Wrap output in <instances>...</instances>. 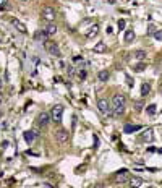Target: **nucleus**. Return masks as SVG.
Segmentation results:
<instances>
[{"instance_id":"f257e3e1","label":"nucleus","mask_w":162,"mask_h":188,"mask_svg":"<svg viewBox=\"0 0 162 188\" xmlns=\"http://www.w3.org/2000/svg\"><path fill=\"white\" fill-rule=\"evenodd\" d=\"M125 102H126V98L123 94H115L112 98L110 104H112V115L114 117H120L125 112Z\"/></svg>"},{"instance_id":"f03ea898","label":"nucleus","mask_w":162,"mask_h":188,"mask_svg":"<svg viewBox=\"0 0 162 188\" xmlns=\"http://www.w3.org/2000/svg\"><path fill=\"white\" fill-rule=\"evenodd\" d=\"M97 107H99V110L104 113V115H107V117L112 115V104H110V101L99 99V101H97Z\"/></svg>"},{"instance_id":"7ed1b4c3","label":"nucleus","mask_w":162,"mask_h":188,"mask_svg":"<svg viewBox=\"0 0 162 188\" xmlns=\"http://www.w3.org/2000/svg\"><path fill=\"white\" fill-rule=\"evenodd\" d=\"M40 15H42V18L45 21H49V23H52V21L57 18V11L52 8V7H44L42 11H40Z\"/></svg>"},{"instance_id":"20e7f679","label":"nucleus","mask_w":162,"mask_h":188,"mask_svg":"<svg viewBox=\"0 0 162 188\" xmlns=\"http://www.w3.org/2000/svg\"><path fill=\"white\" fill-rule=\"evenodd\" d=\"M62 113H63V106L57 104V106H54V109H52V112H50V118L54 122L60 123L62 122Z\"/></svg>"},{"instance_id":"39448f33","label":"nucleus","mask_w":162,"mask_h":188,"mask_svg":"<svg viewBox=\"0 0 162 188\" xmlns=\"http://www.w3.org/2000/svg\"><path fill=\"white\" fill-rule=\"evenodd\" d=\"M44 47H45V50H47L50 55H55V57L60 55V49H59V45H57L54 41H45Z\"/></svg>"},{"instance_id":"423d86ee","label":"nucleus","mask_w":162,"mask_h":188,"mask_svg":"<svg viewBox=\"0 0 162 188\" xmlns=\"http://www.w3.org/2000/svg\"><path fill=\"white\" fill-rule=\"evenodd\" d=\"M68 130H57V133H55V140L59 141V143H67L68 141Z\"/></svg>"},{"instance_id":"0eeeda50","label":"nucleus","mask_w":162,"mask_h":188,"mask_svg":"<svg viewBox=\"0 0 162 188\" xmlns=\"http://www.w3.org/2000/svg\"><path fill=\"white\" fill-rule=\"evenodd\" d=\"M117 178L120 183H126V182H130V174H128V170L126 169H122L117 172Z\"/></svg>"},{"instance_id":"6e6552de","label":"nucleus","mask_w":162,"mask_h":188,"mask_svg":"<svg viewBox=\"0 0 162 188\" xmlns=\"http://www.w3.org/2000/svg\"><path fill=\"white\" fill-rule=\"evenodd\" d=\"M141 128H143L141 125H130V123H126L123 127V132L126 135H131V133H135V132H138V130H141Z\"/></svg>"},{"instance_id":"1a4fd4ad","label":"nucleus","mask_w":162,"mask_h":188,"mask_svg":"<svg viewBox=\"0 0 162 188\" xmlns=\"http://www.w3.org/2000/svg\"><path fill=\"white\" fill-rule=\"evenodd\" d=\"M34 39H36V41H39V42H45L49 39V34L45 33V31H36L34 33Z\"/></svg>"},{"instance_id":"9d476101","label":"nucleus","mask_w":162,"mask_h":188,"mask_svg":"<svg viewBox=\"0 0 162 188\" xmlns=\"http://www.w3.org/2000/svg\"><path fill=\"white\" fill-rule=\"evenodd\" d=\"M49 120H50V115H49L47 112L39 113V117H37V123H39V125H42V127H45V125L49 123Z\"/></svg>"},{"instance_id":"9b49d317","label":"nucleus","mask_w":162,"mask_h":188,"mask_svg":"<svg viewBox=\"0 0 162 188\" xmlns=\"http://www.w3.org/2000/svg\"><path fill=\"white\" fill-rule=\"evenodd\" d=\"M10 23H11V25H13V26H15V28H16V29H18L20 33H26V31H28V29H26V26L23 25L21 21H18V20L11 18V20H10Z\"/></svg>"},{"instance_id":"f8f14e48","label":"nucleus","mask_w":162,"mask_h":188,"mask_svg":"<svg viewBox=\"0 0 162 188\" xmlns=\"http://www.w3.org/2000/svg\"><path fill=\"white\" fill-rule=\"evenodd\" d=\"M141 140H144L146 143H151V141L154 140V138H152V130H151V128H146V132L141 133Z\"/></svg>"},{"instance_id":"ddd939ff","label":"nucleus","mask_w":162,"mask_h":188,"mask_svg":"<svg viewBox=\"0 0 162 188\" xmlns=\"http://www.w3.org/2000/svg\"><path fill=\"white\" fill-rule=\"evenodd\" d=\"M97 78H99V81H102V83H106L109 78H110V73H109L107 70H101L99 73H97Z\"/></svg>"},{"instance_id":"4468645a","label":"nucleus","mask_w":162,"mask_h":188,"mask_svg":"<svg viewBox=\"0 0 162 188\" xmlns=\"http://www.w3.org/2000/svg\"><path fill=\"white\" fill-rule=\"evenodd\" d=\"M106 50H107L106 44H104V42L101 41V42H97V44L94 45V49H92V52H99V54H102V52H106Z\"/></svg>"},{"instance_id":"2eb2a0df","label":"nucleus","mask_w":162,"mask_h":188,"mask_svg":"<svg viewBox=\"0 0 162 188\" xmlns=\"http://www.w3.org/2000/svg\"><path fill=\"white\" fill-rule=\"evenodd\" d=\"M149 93H151V84H149V83H143V86H141V96H143V98H146Z\"/></svg>"},{"instance_id":"dca6fc26","label":"nucleus","mask_w":162,"mask_h":188,"mask_svg":"<svg viewBox=\"0 0 162 188\" xmlns=\"http://www.w3.org/2000/svg\"><path fill=\"white\" fill-rule=\"evenodd\" d=\"M45 33H47L49 36H54V34L57 33V26L54 25V23H49L47 28H45Z\"/></svg>"},{"instance_id":"f3484780","label":"nucleus","mask_w":162,"mask_h":188,"mask_svg":"<svg viewBox=\"0 0 162 188\" xmlns=\"http://www.w3.org/2000/svg\"><path fill=\"white\" fill-rule=\"evenodd\" d=\"M23 138L26 140V143H33V140H34V132H31V130H29V132H25V133H23Z\"/></svg>"},{"instance_id":"a211bd4d","label":"nucleus","mask_w":162,"mask_h":188,"mask_svg":"<svg viewBox=\"0 0 162 188\" xmlns=\"http://www.w3.org/2000/svg\"><path fill=\"white\" fill-rule=\"evenodd\" d=\"M97 33H99V26H97V25H94V26L91 28V31H88V33H86V36H88V37H94Z\"/></svg>"},{"instance_id":"6ab92c4d","label":"nucleus","mask_w":162,"mask_h":188,"mask_svg":"<svg viewBox=\"0 0 162 188\" xmlns=\"http://www.w3.org/2000/svg\"><path fill=\"white\" fill-rule=\"evenodd\" d=\"M133 39H135V33H133V29H128L125 33V42H131Z\"/></svg>"},{"instance_id":"aec40b11","label":"nucleus","mask_w":162,"mask_h":188,"mask_svg":"<svg viewBox=\"0 0 162 188\" xmlns=\"http://www.w3.org/2000/svg\"><path fill=\"white\" fill-rule=\"evenodd\" d=\"M130 185L131 186H141L143 185V180L138 178V177H133V178H130Z\"/></svg>"},{"instance_id":"412c9836","label":"nucleus","mask_w":162,"mask_h":188,"mask_svg":"<svg viewBox=\"0 0 162 188\" xmlns=\"http://www.w3.org/2000/svg\"><path fill=\"white\" fill-rule=\"evenodd\" d=\"M135 57H136L138 60H144V59H146V50H136Z\"/></svg>"},{"instance_id":"4be33fe9","label":"nucleus","mask_w":162,"mask_h":188,"mask_svg":"<svg viewBox=\"0 0 162 188\" xmlns=\"http://www.w3.org/2000/svg\"><path fill=\"white\" fill-rule=\"evenodd\" d=\"M146 113H148V115H154V113H156V104H149L146 107Z\"/></svg>"},{"instance_id":"5701e85b","label":"nucleus","mask_w":162,"mask_h":188,"mask_svg":"<svg viewBox=\"0 0 162 188\" xmlns=\"http://www.w3.org/2000/svg\"><path fill=\"white\" fill-rule=\"evenodd\" d=\"M152 37L156 39V41H162V29H156L154 34H152Z\"/></svg>"},{"instance_id":"b1692460","label":"nucleus","mask_w":162,"mask_h":188,"mask_svg":"<svg viewBox=\"0 0 162 188\" xmlns=\"http://www.w3.org/2000/svg\"><path fill=\"white\" fill-rule=\"evenodd\" d=\"M144 68H146V63L140 62V63H136V65H135V68H133V70H135V71H143Z\"/></svg>"},{"instance_id":"393cba45","label":"nucleus","mask_w":162,"mask_h":188,"mask_svg":"<svg viewBox=\"0 0 162 188\" xmlns=\"http://www.w3.org/2000/svg\"><path fill=\"white\" fill-rule=\"evenodd\" d=\"M86 75H88V73H86V70H81V68L76 71V76H78L79 79H86Z\"/></svg>"},{"instance_id":"a878e982","label":"nucleus","mask_w":162,"mask_h":188,"mask_svg":"<svg viewBox=\"0 0 162 188\" xmlns=\"http://www.w3.org/2000/svg\"><path fill=\"white\" fill-rule=\"evenodd\" d=\"M10 5H8V0H0V10H8Z\"/></svg>"},{"instance_id":"bb28decb","label":"nucleus","mask_w":162,"mask_h":188,"mask_svg":"<svg viewBox=\"0 0 162 188\" xmlns=\"http://www.w3.org/2000/svg\"><path fill=\"white\" fill-rule=\"evenodd\" d=\"M67 73H68L70 76H73V75H75V68H73L71 65H68V68H67Z\"/></svg>"},{"instance_id":"cd10ccee","label":"nucleus","mask_w":162,"mask_h":188,"mask_svg":"<svg viewBox=\"0 0 162 188\" xmlns=\"http://www.w3.org/2000/svg\"><path fill=\"white\" fill-rule=\"evenodd\" d=\"M118 29H125V20H118Z\"/></svg>"},{"instance_id":"c85d7f7f","label":"nucleus","mask_w":162,"mask_h":188,"mask_svg":"<svg viewBox=\"0 0 162 188\" xmlns=\"http://www.w3.org/2000/svg\"><path fill=\"white\" fill-rule=\"evenodd\" d=\"M154 31H156V26H154V25H149L148 33H149V34H154Z\"/></svg>"},{"instance_id":"c756f323","label":"nucleus","mask_w":162,"mask_h":188,"mask_svg":"<svg viewBox=\"0 0 162 188\" xmlns=\"http://www.w3.org/2000/svg\"><path fill=\"white\" fill-rule=\"evenodd\" d=\"M135 107H136V110H141V109H143V102H136Z\"/></svg>"},{"instance_id":"7c9ffc66","label":"nucleus","mask_w":162,"mask_h":188,"mask_svg":"<svg viewBox=\"0 0 162 188\" xmlns=\"http://www.w3.org/2000/svg\"><path fill=\"white\" fill-rule=\"evenodd\" d=\"M2 101H3V94H2V91H0V104H2Z\"/></svg>"},{"instance_id":"2f4dec72","label":"nucleus","mask_w":162,"mask_h":188,"mask_svg":"<svg viewBox=\"0 0 162 188\" xmlns=\"http://www.w3.org/2000/svg\"><path fill=\"white\" fill-rule=\"evenodd\" d=\"M2 84H3V81H2V78H0V88H2Z\"/></svg>"},{"instance_id":"473e14b6","label":"nucleus","mask_w":162,"mask_h":188,"mask_svg":"<svg viewBox=\"0 0 162 188\" xmlns=\"http://www.w3.org/2000/svg\"><path fill=\"white\" fill-rule=\"evenodd\" d=\"M2 115H3V112H2V110H0V117H2Z\"/></svg>"},{"instance_id":"72a5a7b5","label":"nucleus","mask_w":162,"mask_h":188,"mask_svg":"<svg viewBox=\"0 0 162 188\" xmlns=\"http://www.w3.org/2000/svg\"><path fill=\"white\" fill-rule=\"evenodd\" d=\"M20 2H28V0H20Z\"/></svg>"}]
</instances>
